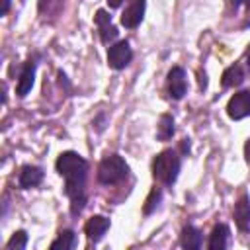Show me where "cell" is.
<instances>
[{"mask_svg":"<svg viewBox=\"0 0 250 250\" xmlns=\"http://www.w3.org/2000/svg\"><path fill=\"white\" fill-rule=\"evenodd\" d=\"M234 223L242 232H250V197L246 193L234 203Z\"/></svg>","mask_w":250,"mask_h":250,"instance_id":"obj_10","label":"cell"},{"mask_svg":"<svg viewBox=\"0 0 250 250\" xmlns=\"http://www.w3.org/2000/svg\"><path fill=\"white\" fill-rule=\"evenodd\" d=\"M229 227L219 223L213 227L211 234H209V246L207 250H227V244H229Z\"/></svg>","mask_w":250,"mask_h":250,"instance_id":"obj_14","label":"cell"},{"mask_svg":"<svg viewBox=\"0 0 250 250\" xmlns=\"http://www.w3.org/2000/svg\"><path fill=\"white\" fill-rule=\"evenodd\" d=\"M168 94L172 100H182L188 92V78H186V72L182 66H174L170 72H168Z\"/></svg>","mask_w":250,"mask_h":250,"instance_id":"obj_6","label":"cell"},{"mask_svg":"<svg viewBox=\"0 0 250 250\" xmlns=\"http://www.w3.org/2000/svg\"><path fill=\"white\" fill-rule=\"evenodd\" d=\"M246 66H248V70H250V51H248V55H246Z\"/></svg>","mask_w":250,"mask_h":250,"instance_id":"obj_22","label":"cell"},{"mask_svg":"<svg viewBox=\"0 0 250 250\" xmlns=\"http://www.w3.org/2000/svg\"><path fill=\"white\" fill-rule=\"evenodd\" d=\"M244 156H246V162L250 164V139H248L246 145H244Z\"/></svg>","mask_w":250,"mask_h":250,"instance_id":"obj_20","label":"cell"},{"mask_svg":"<svg viewBox=\"0 0 250 250\" xmlns=\"http://www.w3.org/2000/svg\"><path fill=\"white\" fill-rule=\"evenodd\" d=\"M133 59V51L129 47L127 41H117L113 45H109L107 49V64L115 70H121L125 68Z\"/></svg>","mask_w":250,"mask_h":250,"instance_id":"obj_4","label":"cell"},{"mask_svg":"<svg viewBox=\"0 0 250 250\" xmlns=\"http://www.w3.org/2000/svg\"><path fill=\"white\" fill-rule=\"evenodd\" d=\"M145 8L146 4L143 0H137V2H131L123 14H121V25L127 27V29H135L141 21H143V16H145Z\"/></svg>","mask_w":250,"mask_h":250,"instance_id":"obj_8","label":"cell"},{"mask_svg":"<svg viewBox=\"0 0 250 250\" xmlns=\"http://www.w3.org/2000/svg\"><path fill=\"white\" fill-rule=\"evenodd\" d=\"M180 156L176 150L172 148H166L162 150L160 154L154 156L152 160V176L162 182L164 186H172L176 180H178V172H180Z\"/></svg>","mask_w":250,"mask_h":250,"instance_id":"obj_2","label":"cell"},{"mask_svg":"<svg viewBox=\"0 0 250 250\" xmlns=\"http://www.w3.org/2000/svg\"><path fill=\"white\" fill-rule=\"evenodd\" d=\"M94 21L98 25V31H100V39L102 43H109L117 37V27L111 23V16L105 12V10H98L96 16H94Z\"/></svg>","mask_w":250,"mask_h":250,"instance_id":"obj_9","label":"cell"},{"mask_svg":"<svg viewBox=\"0 0 250 250\" xmlns=\"http://www.w3.org/2000/svg\"><path fill=\"white\" fill-rule=\"evenodd\" d=\"M180 242H182V248H184V250H201V242H203L201 230L195 229L193 225L184 227V229H182Z\"/></svg>","mask_w":250,"mask_h":250,"instance_id":"obj_13","label":"cell"},{"mask_svg":"<svg viewBox=\"0 0 250 250\" xmlns=\"http://www.w3.org/2000/svg\"><path fill=\"white\" fill-rule=\"evenodd\" d=\"M43 182V170L39 166H23L21 172H20V178H18V184L21 189H29V188H35Z\"/></svg>","mask_w":250,"mask_h":250,"instance_id":"obj_11","label":"cell"},{"mask_svg":"<svg viewBox=\"0 0 250 250\" xmlns=\"http://www.w3.org/2000/svg\"><path fill=\"white\" fill-rule=\"evenodd\" d=\"M25 244H27V232L25 230H16L10 236L6 248L8 250H25Z\"/></svg>","mask_w":250,"mask_h":250,"instance_id":"obj_18","label":"cell"},{"mask_svg":"<svg viewBox=\"0 0 250 250\" xmlns=\"http://www.w3.org/2000/svg\"><path fill=\"white\" fill-rule=\"evenodd\" d=\"M160 197H162V191H160V188H152V189H150V193H148V197H146V201H145L143 213H145V215H150V213L156 209V205H158Z\"/></svg>","mask_w":250,"mask_h":250,"instance_id":"obj_19","label":"cell"},{"mask_svg":"<svg viewBox=\"0 0 250 250\" xmlns=\"http://www.w3.org/2000/svg\"><path fill=\"white\" fill-rule=\"evenodd\" d=\"M107 229H109V219H105V217H102V215H96V217L88 219V223L84 225V232H86L88 238L94 240V242L102 240V236L107 232Z\"/></svg>","mask_w":250,"mask_h":250,"instance_id":"obj_12","label":"cell"},{"mask_svg":"<svg viewBox=\"0 0 250 250\" xmlns=\"http://www.w3.org/2000/svg\"><path fill=\"white\" fill-rule=\"evenodd\" d=\"M8 8H10V2H8V0H4V4H2V10H0V16H6Z\"/></svg>","mask_w":250,"mask_h":250,"instance_id":"obj_21","label":"cell"},{"mask_svg":"<svg viewBox=\"0 0 250 250\" xmlns=\"http://www.w3.org/2000/svg\"><path fill=\"white\" fill-rule=\"evenodd\" d=\"M72 246H74V232L66 229L59 232V236L51 242L49 250H72Z\"/></svg>","mask_w":250,"mask_h":250,"instance_id":"obj_17","label":"cell"},{"mask_svg":"<svg viewBox=\"0 0 250 250\" xmlns=\"http://www.w3.org/2000/svg\"><path fill=\"white\" fill-rule=\"evenodd\" d=\"M35 59H27L21 66V72H20V78H18V86H16V94L20 98H25L31 88H33V80H35Z\"/></svg>","mask_w":250,"mask_h":250,"instance_id":"obj_7","label":"cell"},{"mask_svg":"<svg viewBox=\"0 0 250 250\" xmlns=\"http://www.w3.org/2000/svg\"><path fill=\"white\" fill-rule=\"evenodd\" d=\"M227 113L230 119L238 121V119H244L250 115V90H242V92H236L229 104H227Z\"/></svg>","mask_w":250,"mask_h":250,"instance_id":"obj_5","label":"cell"},{"mask_svg":"<svg viewBox=\"0 0 250 250\" xmlns=\"http://www.w3.org/2000/svg\"><path fill=\"white\" fill-rule=\"evenodd\" d=\"M242 82H244V70L240 64H230L223 72V86L225 88H234V86H240Z\"/></svg>","mask_w":250,"mask_h":250,"instance_id":"obj_15","label":"cell"},{"mask_svg":"<svg viewBox=\"0 0 250 250\" xmlns=\"http://www.w3.org/2000/svg\"><path fill=\"white\" fill-rule=\"evenodd\" d=\"M129 166L119 154H107L98 166V182L104 186L119 184L127 178Z\"/></svg>","mask_w":250,"mask_h":250,"instance_id":"obj_3","label":"cell"},{"mask_svg":"<svg viewBox=\"0 0 250 250\" xmlns=\"http://www.w3.org/2000/svg\"><path fill=\"white\" fill-rule=\"evenodd\" d=\"M174 119H172V115H168V113H164V115H160V119H158V129H156V139L158 141H170L172 137H174Z\"/></svg>","mask_w":250,"mask_h":250,"instance_id":"obj_16","label":"cell"},{"mask_svg":"<svg viewBox=\"0 0 250 250\" xmlns=\"http://www.w3.org/2000/svg\"><path fill=\"white\" fill-rule=\"evenodd\" d=\"M57 172L64 178V193L70 199V213L80 215L86 205V178H88V162L72 150H64L59 154Z\"/></svg>","mask_w":250,"mask_h":250,"instance_id":"obj_1","label":"cell"}]
</instances>
